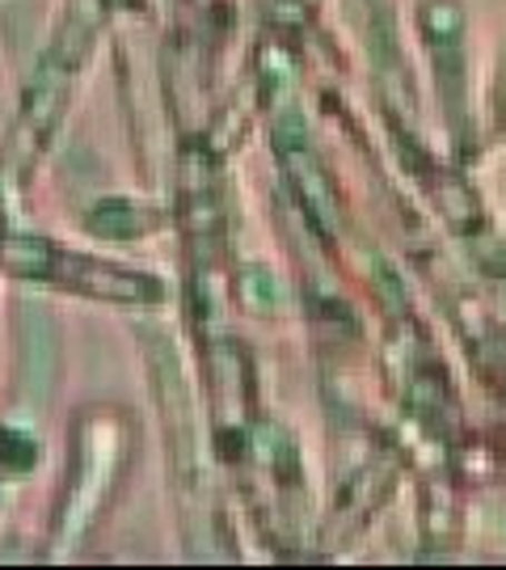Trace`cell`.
I'll return each instance as SVG.
<instances>
[{"label":"cell","mask_w":506,"mask_h":570,"mask_svg":"<svg viewBox=\"0 0 506 570\" xmlns=\"http://www.w3.org/2000/svg\"><path fill=\"white\" fill-rule=\"evenodd\" d=\"M93 228H106V233H136V212L127 204H106L101 212H93Z\"/></svg>","instance_id":"cell-1"}]
</instances>
